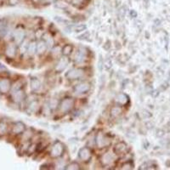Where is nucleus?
Wrapping results in <instances>:
<instances>
[{
    "label": "nucleus",
    "mask_w": 170,
    "mask_h": 170,
    "mask_svg": "<svg viewBox=\"0 0 170 170\" xmlns=\"http://www.w3.org/2000/svg\"><path fill=\"white\" fill-rule=\"evenodd\" d=\"M164 135H165V131L163 130V129H157L156 130V137H158V138H162V137H163L164 136Z\"/></svg>",
    "instance_id": "nucleus-35"
},
{
    "label": "nucleus",
    "mask_w": 170,
    "mask_h": 170,
    "mask_svg": "<svg viewBox=\"0 0 170 170\" xmlns=\"http://www.w3.org/2000/svg\"><path fill=\"white\" fill-rule=\"evenodd\" d=\"M50 54H51V55H52L53 58H57V57L60 56V54H62V49L59 45L53 47Z\"/></svg>",
    "instance_id": "nucleus-22"
},
{
    "label": "nucleus",
    "mask_w": 170,
    "mask_h": 170,
    "mask_svg": "<svg viewBox=\"0 0 170 170\" xmlns=\"http://www.w3.org/2000/svg\"><path fill=\"white\" fill-rule=\"evenodd\" d=\"M154 23H155V25L156 26H159L161 24V21H160L159 19H156L155 21H154Z\"/></svg>",
    "instance_id": "nucleus-43"
},
{
    "label": "nucleus",
    "mask_w": 170,
    "mask_h": 170,
    "mask_svg": "<svg viewBox=\"0 0 170 170\" xmlns=\"http://www.w3.org/2000/svg\"><path fill=\"white\" fill-rule=\"evenodd\" d=\"M129 15H130V17L131 18H136L138 16V14H137V12L135 10H131L130 12H129Z\"/></svg>",
    "instance_id": "nucleus-38"
},
{
    "label": "nucleus",
    "mask_w": 170,
    "mask_h": 170,
    "mask_svg": "<svg viewBox=\"0 0 170 170\" xmlns=\"http://www.w3.org/2000/svg\"><path fill=\"white\" fill-rule=\"evenodd\" d=\"M84 71L81 68H72L70 71H68L66 74V78L69 80H76L83 77Z\"/></svg>",
    "instance_id": "nucleus-4"
},
{
    "label": "nucleus",
    "mask_w": 170,
    "mask_h": 170,
    "mask_svg": "<svg viewBox=\"0 0 170 170\" xmlns=\"http://www.w3.org/2000/svg\"><path fill=\"white\" fill-rule=\"evenodd\" d=\"M123 113V109H122V107L120 106H112L111 108L110 111V115L111 117H113V118H117L120 116L121 114Z\"/></svg>",
    "instance_id": "nucleus-19"
},
{
    "label": "nucleus",
    "mask_w": 170,
    "mask_h": 170,
    "mask_svg": "<svg viewBox=\"0 0 170 170\" xmlns=\"http://www.w3.org/2000/svg\"><path fill=\"white\" fill-rule=\"evenodd\" d=\"M142 115H143V117H145V118H150V117H152V114L146 110H143V111H142Z\"/></svg>",
    "instance_id": "nucleus-36"
},
{
    "label": "nucleus",
    "mask_w": 170,
    "mask_h": 170,
    "mask_svg": "<svg viewBox=\"0 0 170 170\" xmlns=\"http://www.w3.org/2000/svg\"><path fill=\"white\" fill-rule=\"evenodd\" d=\"M42 39L45 41V42L47 43L48 48H53L54 43H55V40H54L53 37L50 35V33H48V32H44L42 37Z\"/></svg>",
    "instance_id": "nucleus-20"
},
{
    "label": "nucleus",
    "mask_w": 170,
    "mask_h": 170,
    "mask_svg": "<svg viewBox=\"0 0 170 170\" xmlns=\"http://www.w3.org/2000/svg\"><path fill=\"white\" fill-rule=\"evenodd\" d=\"M99 61H98V69H99V71H102L103 67H104V60L102 59V55H99Z\"/></svg>",
    "instance_id": "nucleus-33"
},
{
    "label": "nucleus",
    "mask_w": 170,
    "mask_h": 170,
    "mask_svg": "<svg viewBox=\"0 0 170 170\" xmlns=\"http://www.w3.org/2000/svg\"><path fill=\"white\" fill-rule=\"evenodd\" d=\"M161 88H162V90H165L168 88V83H164L163 85H161Z\"/></svg>",
    "instance_id": "nucleus-41"
},
{
    "label": "nucleus",
    "mask_w": 170,
    "mask_h": 170,
    "mask_svg": "<svg viewBox=\"0 0 170 170\" xmlns=\"http://www.w3.org/2000/svg\"><path fill=\"white\" fill-rule=\"evenodd\" d=\"M29 42H28L26 39H25V40H24V41L21 42V44H20V45H21L20 49H21V54H24V53H26V51H27V48H28Z\"/></svg>",
    "instance_id": "nucleus-26"
},
{
    "label": "nucleus",
    "mask_w": 170,
    "mask_h": 170,
    "mask_svg": "<svg viewBox=\"0 0 170 170\" xmlns=\"http://www.w3.org/2000/svg\"><path fill=\"white\" fill-rule=\"evenodd\" d=\"M39 108V104L37 100H32V102L28 105V110L31 112H36L38 111Z\"/></svg>",
    "instance_id": "nucleus-23"
},
{
    "label": "nucleus",
    "mask_w": 170,
    "mask_h": 170,
    "mask_svg": "<svg viewBox=\"0 0 170 170\" xmlns=\"http://www.w3.org/2000/svg\"><path fill=\"white\" fill-rule=\"evenodd\" d=\"M100 162L103 166H110L115 162V156L112 153L107 152L101 156Z\"/></svg>",
    "instance_id": "nucleus-10"
},
{
    "label": "nucleus",
    "mask_w": 170,
    "mask_h": 170,
    "mask_svg": "<svg viewBox=\"0 0 170 170\" xmlns=\"http://www.w3.org/2000/svg\"><path fill=\"white\" fill-rule=\"evenodd\" d=\"M11 88L10 81L4 78V79H1L0 80V92L1 93H7L10 91Z\"/></svg>",
    "instance_id": "nucleus-13"
},
{
    "label": "nucleus",
    "mask_w": 170,
    "mask_h": 170,
    "mask_svg": "<svg viewBox=\"0 0 170 170\" xmlns=\"http://www.w3.org/2000/svg\"><path fill=\"white\" fill-rule=\"evenodd\" d=\"M133 168H134V165L130 162H126L122 166V169H133Z\"/></svg>",
    "instance_id": "nucleus-32"
},
{
    "label": "nucleus",
    "mask_w": 170,
    "mask_h": 170,
    "mask_svg": "<svg viewBox=\"0 0 170 170\" xmlns=\"http://www.w3.org/2000/svg\"><path fill=\"white\" fill-rule=\"evenodd\" d=\"M126 12H127V7L126 6H122L121 8H119V10L117 11V14H118V16L120 17L121 20H123L126 14Z\"/></svg>",
    "instance_id": "nucleus-27"
},
{
    "label": "nucleus",
    "mask_w": 170,
    "mask_h": 170,
    "mask_svg": "<svg viewBox=\"0 0 170 170\" xmlns=\"http://www.w3.org/2000/svg\"><path fill=\"white\" fill-rule=\"evenodd\" d=\"M55 0H41V4H50L53 3Z\"/></svg>",
    "instance_id": "nucleus-40"
},
{
    "label": "nucleus",
    "mask_w": 170,
    "mask_h": 170,
    "mask_svg": "<svg viewBox=\"0 0 170 170\" xmlns=\"http://www.w3.org/2000/svg\"><path fill=\"white\" fill-rule=\"evenodd\" d=\"M116 103H117L118 106H125L127 105L129 99H128V96L124 94V93H119L117 96H116Z\"/></svg>",
    "instance_id": "nucleus-12"
},
{
    "label": "nucleus",
    "mask_w": 170,
    "mask_h": 170,
    "mask_svg": "<svg viewBox=\"0 0 170 170\" xmlns=\"http://www.w3.org/2000/svg\"><path fill=\"white\" fill-rule=\"evenodd\" d=\"M71 51H72V46H71V44H66L62 48V55H63L64 56L70 55Z\"/></svg>",
    "instance_id": "nucleus-24"
},
{
    "label": "nucleus",
    "mask_w": 170,
    "mask_h": 170,
    "mask_svg": "<svg viewBox=\"0 0 170 170\" xmlns=\"http://www.w3.org/2000/svg\"><path fill=\"white\" fill-rule=\"evenodd\" d=\"M17 54V47L16 43H10L5 50V55L9 58H14Z\"/></svg>",
    "instance_id": "nucleus-11"
},
{
    "label": "nucleus",
    "mask_w": 170,
    "mask_h": 170,
    "mask_svg": "<svg viewBox=\"0 0 170 170\" xmlns=\"http://www.w3.org/2000/svg\"><path fill=\"white\" fill-rule=\"evenodd\" d=\"M25 124L23 123H21V122H17V123H15L14 124V126H13L12 133L15 135H20V134H21V133H23V132L25 131Z\"/></svg>",
    "instance_id": "nucleus-14"
},
{
    "label": "nucleus",
    "mask_w": 170,
    "mask_h": 170,
    "mask_svg": "<svg viewBox=\"0 0 170 170\" xmlns=\"http://www.w3.org/2000/svg\"><path fill=\"white\" fill-rule=\"evenodd\" d=\"M30 88L32 92H37L41 89V82L39 81L38 78H32L30 81Z\"/></svg>",
    "instance_id": "nucleus-17"
},
{
    "label": "nucleus",
    "mask_w": 170,
    "mask_h": 170,
    "mask_svg": "<svg viewBox=\"0 0 170 170\" xmlns=\"http://www.w3.org/2000/svg\"><path fill=\"white\" fill-rule=\"evenodd\" d=\"M66 170H79L80 169V165L77 162H72L69 163L67 166L65 168Z\"/></svg>",
    "instance_id": "nucleus-25"
},
{
    "label": "nucleus",
    "mask_w": 170,
    "mask_h": 170,
    "mask_svg": "<svg viewBox=\"0 0 170 170\" xmlns=\"http://www.w3.org/2000/svg\"><path fill=\"white\" fill-rule=\"evenodd\" d=\"M8 3L11 6H14V5L19 4V0H8Z\"/></svg>",
    "instance_id": "nucleus-39"
},
{
    "label": "nucleus",
    "mask_w": 170,
    "mask_h": 170,
    "mask_svg": "<svg viewBox=\"0 0 170 170\" xmlns=\"http://www.w3.org/2000/svg\"><path fill=\"white\" fill-rule=\"evenodd\" d=\"M75 100L71 97H67L60 101L59 105V110L61 113L66 114L69 112L70 111L72 110V108L74 107Z\"/></svg>",
    "instance_id": "nucleus-1"
},
{
    "label": "nucleus",
    "mask_w": 170,
    "mask_h": 170,
    "mask_svg": "<svg viewBox=\"0 0 170 170\" xmlns=\"http://www.w3.org/2000/svg\"><path fill=\"white\" fill-rule=\"evenodd\" d=\"M68 63H69V60H68L67 56L61 57L60 60H58L56 66H55V71L56 72L63 71L67 67Z\"/></svg>",
    "instance_id": "nucleus-9"
},
{
    "label": "nucleus",
    "mask_w": 170,
    "mask_h": 170,
    "mask_svg": "<svg viewBox=\"0 0 170 170\" xmlns=\"http://www.w3.org/2000/svg\"><path fill=\"white\" fill-rule=\"evenodd\" d=\"M78 157L83 162H87L91 158V151L89 147L84 146L79 150L78 152Z\"/></svg>",
    "instance_id": "nucleus-8"
},
{
    "label": "nucleus",
    "mask_w": 170,
    "mask_h": 170,
    "mask_svg": "<svg viewBox=\"0 0 170 170\" xmlns=\"http://www.w3.org/2000/svg\"><path fill=\"white\" fill-rule=\"evenodd\" d=\"M64 152V145L60 141L55 142V144L52 145L50 149V156L53 158H58L63 155Z\"/></svg>",
    "instance_id": "nucleus-2"
},
{
    "label": "nucleus",
    "mask_w": 170,
    "mask_h": 170,
    "mask_svg": "<svg viewBox=\"0 0 170 170\" xmlns=\"http://www.w3.org/2000/svg\"><path fill=\"white\" fill-rule=\"evenodd\" d=\"M111 42L110 40H107L105 43H104V45H103V49L106 51H108V50H111Z\"/></svg>",
    "instance_id": "nucleus-34"
},
{
    "label": "nucleus",
    "mask_w": 170,
    "mask_h": 170,
    "mask_svg": "<svg viewBox=\"0 0 170 170\" xmlns=\"http://www.w3.org/2000/svg\"><path fill=\"white\" fill-rule=\"evenodd\" d=\"M8 126L7 124L4 123V122H1L0 123V136H3L6 134L7 132Z\"/></svg>",
    "instance_id": "nucleus-28"
},
{
    "label": "nucleus",
    "mask_w": 170,
    "mask_h": 170,
    "mask_svg": "<svg viewBox=\"0 0 170 170\" xmlns=\"http://www.w3.org/2000/svg\"><path fill=\"white\" fill-rule=\"evenodd\" d=\"M48 46H47V43L45 42L44 40H39L38 42H37V54L38 55H42L43 54L46 52Z\"/></svg>",
    "instance_id": "nucleus-16"
},
{
    "label": "nucleus",
    "mask_w": 170,
    "mask_h": 170,
    "mask_svg": "<svg viewBox=\"0 0 170 170\" xmlns=\"http://www.w3.org/2000/svg\"><path fill=\"white\" fill-rule=\"evenodd\" d=\"M26 52L30 56H32L37 53V42H36V41H31L29 42Z\"/></svg>",
    "instance_id": "nucleus-21"
},
{
    "label": "nucleus",
    "mask_w": 170,
    "mask_h": 170,
    "mask_svg": "<svg viewBox=\"0 0 170 170\" xmlns=\"http://www.w3.org/2000/svg\"><path fill=\"white\" fill-rule=\"evenodd\" d=\"M86 30H87V26L85 25V24H81V25H78L75 27L74 32L78 33V32H85Z\"/></svg>",
    "instance_id": "nucleus-29"
},
{
    "label": "nucleus",
    "mask_w": 170,
    "mask_h": 170,
    "mask_svg": "<svg viewBox=\"0 0 170 170\" xmlns=\"http://www.w3.org/2000/svg\"><path fill=\"white\" fill-rule=\"evenodd\" d=\"M89 38H90V33H89V31H85V32H83V34L77 37V38L78 40H87Z\"/></svg>",
    "instance_id": "nucleus-30"
},
{
    "label": "nucleus",
    "mask_w": 170,
    "mask_h": 170,
    "mask_svg": "<svg viewBox=\"0 0 170 170\" xmlns=\"http://www.w3.org/2000/svg\"><path fill=\"white\" fill-rule=\"evenodd\" d=\"M145 124H148L149 125V126H146V127L149 128V129H151V128H152L153 127V123H151V122H147V123H145Z\"/></svg>",
    "instance_id": "nucleus-42"
},
{
    "label": "nucleus",
    "mask_w": 170,
    "mask_h": 170,
    "mask_svg": "<svg viewBox=\"0 0 170 170\" xmlns=\"http://www.w3.org/2000/svg\"><path fill=\"white\" fill-rule=\"evenodd\" d=\"M104 67L106 70H110L111 68L112 67V62H111V60L107 58L105 61H104Z\"/></svg>",
    "instance_id": "nucleus-31"
},
{
    "label": "nucleus",
    "mask_w": 170,
    "mask_h": 170,
    "mask_svg": "<svg viewBox=\"0 0 170 170\" xmlns=\"http://www.w3.org/2000/svg\"><path fill=\"white\" fill-rule=\"evenodd\" d=\"M159 94H160L159 90H157V89L152 90V93H151V95H152V96L153 98H156V97H158Z\"/></svg>",
    "instance_id": "nucleus-37"
},
{
    "label": "nucleus",
    "mask_w": 170,
    "mask_h": 170,
    "mask_svg": "<svg viewBox=\"0 0 170 170\" xmlns=\"http://www.w3.org/2000/svg\"><path fill=\"white\" fill-rule=\"evenodd\" d=\"M86 57H87V51L84 48L80 47L78 50V51L76 52L74 57V61L76 63H83L85 60H86Z\"/></svg>",
    "instance_id": "nucleus-7"
},
{
    "label": "nucleus",
    "mask_w": 170,
    "mask_h": 170,
    "mask_svg": "<svg viewBox=\"0 0 170 170\" xmlns=\"http://www.w3.org/2000/svg\"><path fill=\"white\" fill-rule=\"evenodd\" d=\"M13 98H14V100L15 102H21V101H22L24 99V98H25L24 91L21 90V89L14 90V92H13Z\"/></svg>",
    "instance_id": "nucleus-18"
},
{
    "label": "nucleus",
    "mask_w": 170,
    "mask_h": 170,
    "mask_svg": "<svg viewBox=\"0 0 170 170\" xmlns=\"http://www.w3.org/2000/svg\"><path fill=\"white\" fill-rule=\"evenodd\" d=\"M13 37H14V42L16 44H18V45H20L21 42L26 39L25 30L22 28V27H17V28L14 30Z\"/></svg>",
    "instance_id": "nucleus-6"
},
{
    "label": "nucleus",
    "mask_w": 170,
    "mask_h": 170,
    "mask_svg": "<svg viewBox=\"0 0 170 170\" xmlns=\"http://www.w3.org/2000/svg\"><path fill=\"white\" fill-rule=\"evenodd\" d=\"M127 146L124 142H118L114 146L113 151L115 154H123L127 151Z\"/></svg>",
    "instance_id": "nucleus-15"
},
{
    "label": "nucleus",
    "mask_w": 170,
    "mask_h": 170,
    "mask_svg": "<svg viewBox=\"0 0 170 170\" xmlns=\"http://www.w3.org/2000/svg\"><path fill=\"white\" fill-rule=\"evenodd\" d=\"M95 144L99 149L106 147L111 144V140L104 135L103 132H99L95 137Z\"/></svg>",
    "instance_id": "nucleus-3"
},
{
    "label": "nucleus",
    "mask_w": 170,
    "mask_h": 170,
    "mask_svg": "<svg viewBox=\"0 0 170 170\" xmlns=\"http://www.w3.org/2000/svg\"><path fill=\"white\" fill-rule=\"evenodd\" d=\"M166 166L170 167V160H168V161L166 162Z\"/></svg>",
    "instance_id": "nucleus-44"
},
{
    "label": "nucleus",
    "mask_w": 170,
    "mask_h": 170,
    "mask_svg": "<svg viewBox=\"0 0 170 170\" xmlns=\"http://www.w3.org/2000/svg\"><path fill=\"white\" fill-rule=\"evenodd\" d=\"M90 83L88 82H83L78 83L74 87V93L77 95H83V94H86L90 90Z\"/></svg>",
    "instance_id": "nucleus-5"
}]
</instances>
